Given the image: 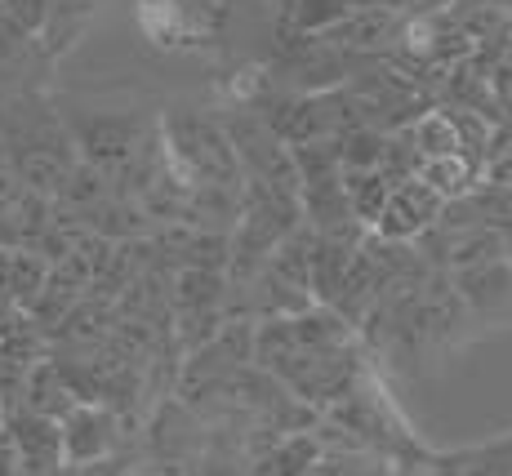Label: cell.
Here are the masks:
<instances>
[{"label": "cell", "mask_w": 512, "mask_h": 476, "mask_svg": "<svg viewBox=\"0 0 512 476\" xmlns=\"http://www.w3.org/2000/svg\"><path fill=\"white\" fill-rule=\"evenodd\" d=\"M441 210H446V201H441L419 174H410V178H401V183H392L388 201H383L379 218H374V232H379V241H397V245L419 241L423 232L437 227Z\"/></svg>", "instance_id": "obj_1"}, {"label": "cell", "mask_w": 512, "mask_h": 476, "mask_svg": "<svg viewBox=\"0 0 512 476\" xmlns=\"http://www.w3.org/2000/svg\"><path fill=\"white\" fill-rule=\"evenodd\" d=\"M49 63L54 58L45 54L41 36H27L0 18V107L18 103V98H36Z\"/></svg>", "instance_id": "obj_2"}, {"label": "cell", "mask_w": 512, "mask_h": 476, "mask_svg": "<svg viewBox=\"0 0 512 476\" xmlns=\"http://www.w3.org/2000/svg\"><path fill=\"white\" fill-rule=\"evenodd\" d=\"M58 432H63V463H76V468L103 463L116 445V419L103 405H90V401L76 405V410L58 423Z\"/></svg>", "instance_id": "obj_3"}, {"label": "cell", "mask_w": 512, "mask_h": 476, "mask_svg": "<svg viewBox=\"0 0 512 476\" xmlns=\"http://www.w3.org/2000/svg\"><path fill=\"white\" fill-rule=\"evenodd\" d=\"M49 263L32 245H0V312H32L45 294Z\"/></svg>", "instance_id": "obj_4"}, {"label": "cell", "mask_w": 512, "mask_h": 476, "mask_svg": "<svg viewBox=\"0 0 512 476\" xmlns=\"http://www.w3.org/2000/svg\"><path fill=\"white\" fill-rule=\"evenodd\" d=\"M450 285H455L459 303L472 307V312H504L512 303V263L508 259H490V263H472L459 267V272H446Z\"/></svg>", "instance_id": "obj_5"}, {"label": "cell", "mask_w": 512, "mask_h": 476, "mask_svg": "<svg viewBox=\"0 0 512 476\" xmlns=\"http://www.w3.org/2000/svg\"><path fill=\"white\" fill-rule=\"evenodd\" d=\"M98 5L103 0H49V23L41 32V45L49 58L67 54L76 41H81V32L90 27V18L98 14Z\"/></svg>", "instance_id": "obj_6"}, {"label": "cell", "mask_w": 512, "mask_h": 476, "mask_svg": "<svg viewBox=\"0 0 512 476\" xmlns=\"http://www.w3.org/2000/svg\"><path fill=\"white\" fill-rule=\"evenodd\" d=\"M419 178L441 196V201H464L472 187L481 183V165L472 161L468 152H455V156H437V161H423L419 165Z\"/></svg>", "instance_id": "obj_7"}, {"label": "cell", "mask_w": 512, "mask_h": 476, "mask_svg": "<svg viewBox=\"0 0 512 476\" xmlns=\"http://www.w3.org/2000/svg\"><path fill=\"white\" fill-rule=\"evenodd\" d=\"M357 5H366V0H299L294 18H299L303 32H334Z\"/></svg>", "instance_id": "obj_8"}, {"label": "cell", "mask_w": 512, "mask_h": 476, "mask_svg": "<svg viewBox=\"0 0 512 476\" xmlns=\"http://www.w3.org/2000/svg\"><path fill=\"white\" fill-rule=\"evenodd\" d=\"M0 18L27 36H41L49 23V0H0Z\"/></svg>", "instance_id": "obj_9"}, {"label": "cell", "mask_w": 512, "mask_h": 476, "mask_svg": "<svg viewBox=\"0 0 512 476\" xmlns=\"http://www.w3.org/2000/svg\"><path fill=\"white\" fill-rule=\"evenodd\" d=\"M486 89H490V98H495V116L512 121V45L495 58V67L486 72Z\"/></svg>", "instance_id": "obj_10"}, {"label": "cell", "mask_w": 512, "mask_h": 476, "mask_svg": "<svg viewBox=\"0 0 512 476\" xmlns=\"http://www.w3.org/2000/svg\"><path fill=\"white\" fill-rule=\"evenodd\" d=\"M0 476H18V463H14V450H9L5 432H0Z\"/></svg>", "instance_id": "obj_11"}, {"label": "cell", "mask_w": 512, "mask_h": 476, "mask_svg": "<svg viewBox=\"0 0 512 476\" xmlns=\"http://www.w3.org/2000/svg\"><path fill=\"white\" fill-rule=\"evenodd\" d=\"M415 476H459V468H455V463H432V472H419L415 468Z\"/></svg>", "instance_id": "obj_12"}, {"label": "cell", "mask_w": 512, "mask_h": 476, "mask_svg": "<svg viewBox=\"0 0 512 476\" xmlns=\"http://www.w3.org/2000/svg\"><path fill=\"white\" fill-rule=\"evenodd\" d=\"M196 476H232L228 468H223V463H205V468L201 472H196Z\"/></svg>", "instance_id": "obj_13"}, {"label": "cell", "mask_w": 512, "mask_h": 476, "mask_svg": "<svg viewBox=\"0 0 512 476\" xmlns=\"http://www.w3.org/2000/svg\"><path fill=\"white\" fill-rule=\"evenodd\" d=\"M504 259H508V263H512V232H508V236H504Z\"/></svg>", "instance_id": "obj_14"}]
</instances>
